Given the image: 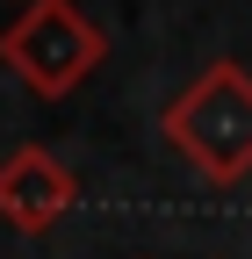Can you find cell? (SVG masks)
Segmentation results:
<instances>
[{
    "label": "cell",
    "instance_id": "cell-1",
    "mask_svg": "<svg viewBox=\"0 0 252 259\" xmlns=\"http://www.w3.org/2000/svg\"><path fill=\"white\" fill-rule=\"evenodd\" d=\"M159 137L209 187H238L252 173V72L238 58H209L159 108Z\"/></svg>",
    "mask_w": 252,
    "mask_h": 259
},
{
    "label": "cell",
    "instance_id": "cell-2",
    "mask_svg": "<svg viewBox=\"0 0 252 259\" xmlns=\"http://www.w3.org/2000/svg\"><path fill=\"white\" fill-rule=\"evenodd\" d=\"M108 58V29L94 22L79 0H29V8L0 29V72H15L36 101H65L79 94Z\"/></svg>",
    "mask_w": 252,
    "mask_h": 259
},
{
    "label": "cell",
    "instance_id": "cell-3",
    "mask_svg": "<svg viewBox=\"0 0 252 259\" xmlns=\"http://www.w3.org/2000/svg\"><path fill=\"white\" fill-rule=\"evenodd\" d=\"M72 202H79V180H72V166L51 144H15L0 158V223H8V231L51 238L58 223L72 216Z\"/></svg>",
    "mask_w": 252,
    "mask_h": 259
},
{
    "label": "cell",
    "instance_id": "cell-4",
    "mask_svg": "<svg viewBox=\"0 0 252 259\" xmlns=\"http://www.w3.org/2000/svg\"><path fill=\"white\" fill-rule=\"evenodd\" d=\"M15 8H29V0H15Z\"/></svg>",
    "mask_w": 252,
    "mask_h": 259
}]
</instances>
